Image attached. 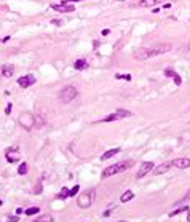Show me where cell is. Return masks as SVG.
<instances>
[{"label":"cell","mask_w":190,"mask_h":222,"mask_svg":"<svg viewBox=\"0 0 190 222\" xmlns=\"http://www.w3.org/2000/svg\"><path fill=\"white\" fill-rule=\"evenodd\" d=\"M169 50H171L169 43H160V45H155V47H150V48H139L134 53V58L139 59V61H145L149 58H153V56H158V54L168 53Z\"/></svg>","instance_id":"6da1fadb"},{"label":"cell","mask_w":190,"mask_h":222,"mask_svg":"<svg viewBox=\"0 0 190 222\" xmlns=\"http://www.w3.org/2000/svg\"><path fill=\"white\" fill-rule=\"evenodd\" d=\"M134 166V161L133 160H126V161H118V163H114L110 166H107V168L102 171V177H110V176H115L118 173H123L129 168Z\"/></svg>","instance_id":"7a4b0ae2"},{"label":"cell","mask_w":190,"mask_h":222,"mask_svg":"<svg viewBox=\"0 0 190 222\" xmlns=\"http://www.w3.org/2000/svg\"><path fill=\"white\" fill-rule=\"evenodd\" d=\"M77 88L75 86H72V85H69V86H64L62 88V91L59 93V99H61V102H64V104H67V102H71V101H74L75 98H77Z\"/></svg>","instance_id":"3957f363"},{"label":"cell","mask_w":190,"mask_h":222,"mask_svg":"<svg viewBox=\"0 0 190 222\" xmlns=\"http://www.w3.org/2000/svg\"><path fill=\"white\" fill-rule=\"evenodd\" d=\"M93 197H94V190H86L83 193H80L78 198H77V205L78 208H81V210H85V208H90L91 206V201H93Z\"/></svg>","instance_id":"277c9868"},{"label":"cell","mask_w":190,"mask_h":222,"mask_svg":"<svg viewBox=\"0 0 190 222\" xmlns=\"http://www.w3.org/2000/svg\"><path fill=\"white\" fill-rule=\"evenodd\" d=\"M126 117H131V112L129 110H125V109H118L117 112H112L105 115L104 118H101V121H117V120H123Z\"/></svg>","instance_id":"5b68a950"},{"label":"cell","mask_w":190,"mask_h":222,"mask_svg":"<svg viewBox=\"0 0 190 222\" xmlns=\"http://www.w3.org/2000/svg\"><path fill=\"white\" fill-rule=\"evenodd\" d=\"M19 125L24 130H32L35 126V117L29 112H24L19 115Z\"/></svg>","instance_id":"8992f818"},{"label":"cell","mask_w":190,"mask_h":222,"mask_svg":"<svg viewBox=\"0 0 190 222\" xmlns=\"http://www.w3.org/2000/svg\"><path fill=\"white\" fill-rule=\"evenodd\" d=\"M153 168H155V163H153V161H144V163H141L139 171H138V174H136V177H138V179H142L145 174L152 173Z\"/></svg>","instance_id":"52a82bcc"},{"label":"cell","mask_w":190,"mask_h":222,"mask_svg":"<svg viewBox=\"0 0 190 222\" xmlns=\"http://www.w3.org/2000/svg\"><path fill=\"white\" fill-rule=\"evenodd\" d=\"M35 81H37V80H35V77H34L32 74H27V75H22V77L18 78V85H19L21 88H29V86L34 85Z\"/></svg>","instance_id":"ba28073f"},{"label":"cell","mask_w":190,"mask_h":222,"mask_svg":"<svg viewBox=\"0 0 190 222\" xmlns=\"http://www.w3.org/2000/svg\"><path fill=\"white\" fill-rule=\"evenodd\" d=\"M5 158L8 163H16L19 160V152L15 149H7L5 150Z\"/></svg>","instance_id":"9c48e42d"},{"label":"cell","mask_w":190,"mask_h":222,"mask_svg":"<svg viewBox=\"0 0 190 222\" xmlns=\"http://www.w3.org/2000/svg\"><path fill=\"white\" fill-rule=\"evenodd\" d=\"M51 10L58 11V13H72L75 10V7L74 5H62V3H59V5H51Z\"/></svg>","instance_id":"30bf717a"},{"label":"cell","mask_w":190,"mask_h":222,"mask_svg":"<svg viewBox=\"0 0 190 222\" xmlns=\"http://www.w3.org/2000/svg\"><path fill=\"white\" fill-rule=\"evenodd\" d=\"M173 166L179 170H185V168H190V158H176L173 161Z\"/></svg>","instance_id":"8fae6325"},{"label":"cell","mask_w":190,"mask_h":222,"mask_svg":"<svg viewBox=\"0 0 190 222\" xmlns=\"http://www.w3.org/2000/svg\"><path fill=\"white\" fill-rule=\"evenodd\" d=\"M13 72H15V66L13 64H3L2 67H0V74H2L5 78H10L13 75Z\"/></svg>","instance_id":"7c38bea8"},{"label":"cell","mask_w":190,"mask_h":222,"mask_svg":"<svg viewBox=\"0 0 190 222\" xmlns=\"http://www.w3.org/2000/svg\"><path fill=\"white\" fill-rule=\"evenodd\" d=\"M121 149L120 147H115V149H110V150H107V152H104V154L101 155V160L102 161H105V160H109V158H112V157H115L118 152H120Z\"/></svg>","instance_id":"4fadbf2b"},{"label":"cell","mask_w":190,"mask_h":222,"mask_svg":"<svg viewBox=\"0 0 190 222\" xmlns=\"http://www.w3.org/2000/svg\"><path fill=\"white\" fill-rule=\"evenodd\" d=\"M171 166H173V161L171 163H161V165L157 166V168H153V173L155 174H163V173H166Z\"/></svg>","instance_id":"5bb4252c"},{"label":"cell","mask_w":190,"mask_h":222,"mask_svg":"<svg viewBox=\"0 0 190 222\" xmlns=\"http://www.w3.org/2000/svg\"><path fill=\"white\" fill-rule=\"evenodd\" d=\"M86 67H88V61L86 59H77L74 62V69H75V71H83V69H86Z\"/></svg>","instance_id":"9a60e30c"},{"label":"cell","mask_w":190,"mask_h":222,"mask_svg":"<svg viewBox=\"0 0 190 222\" xmlns=\"http://www.w3.org/2000/svg\"><path fill=\"white\" fill-rule=\"evenodd\" d=\"M161 2H165V0H139V5H141V7H149V8H152L153 5L161 3Z\"/></svg>","instance_id":"2e32d148"},{"label":"cell","mask_w":190,"mask_h":222,"mask_svg":"<svg viewBox=\"0 0 190 222\" xmlns=\"http://www.w3.org/2000/svg\"><path fill=\"white\" fill-rule=\"evenodd\" d=\"M133 198H134V193H133L131 190H126V192H123V193H121L120 201H121V203H126V201H131Z\"/></svg>","instance_id":"e0dca14e"},{"label":"cell","mask_w":190,"mask_h":222,"mask_svg":"<svg viewBox=\"0 0 190 222\" xmlns=\"http://www.w3.org/2000/svg\"><path fill=\"white\" fill-rule=\"evenodd\" d=\"M190 208L187 206V205H184V206H181V208H178V210H174V211H171L168 216L169 217H174V216H178V214H181V213H184V211H188Z\"/></svg>","instance_id":"ac0fdd59"},{"label":"cell","mask_w":190,"mask_h":222,"mask_svg":"<svg viewBox=\"0 0 190 222\" xmlns=\"http://www.w3.org/2000/svg\"><path fill=\"white\" fill-rule=\"evenodd\" d=\"M32 222H53V216L51 214H42V216H38L35 220Z\"/></svg>","instance_id":"d6986e66"},{"label":"cell","mask_w":190,"mask_h":222,"mask_svg":"<svg viewBox=\"0 0 190 222\" xmlns=\"http://www.w3.org/2000/svg\"><path fill=\"white\" fill-rule=\"evenodd\" d=\"M38 213H40V208H38V206H31V208H27V210L24 211L26 216H35V214H38Z\"/></svg>","instance_id":"ffe728a7"},{"label":"cell","mask_w":190,"mask_h":222,"mask_svg":"<svg viewBox=\"0 0 190 222\" xmlns=\"http://www.w3.org/2000/svg\"><path fill=\"white\" fill-rule=\"evenodd\" d=\"M27 171H29V165H27L26 161H24V163H21V165L18 166V174H19V176L27 174Z\"/></svg>","instance_id":"44dd1931"},{"label":"cell","mask_w":190,"mask_h":222,"mask_svg":"<svg viewBox=\"0 0 190 222\" xmlns=\"http://www.w3.org/2000/svg\"><path fill=\"white\" fill-rule=\"evenodd\" d=\"M69 190H71V189L62 187V190H61V192L58 193V195H56V198H62V200H64V198H67V197H69Z\"/></svg>","instance_id":"7402d4cb"},{"label":"cell","mask_w":190,"mask_h":222,"mask_svg":"<svg viewBox=\"0 0 190 222\" xmlns=\"http://www.w3.org/2000/svg\"><path fill=\"white\" fill-rule=\"evenodd\" d=\"M18 220H19L18 216H5L2 219V222H18Z\"/></svg>","instance_id":"603a6c76"},{"label":"cell","mask_w":190,"mask_h":222,"mask_svg":"<svg viewBox=\"0 0 190 222\" xmlns=\"http://www.w3.org/2000/svg\"><path fill=\"white\" fill-rule=\"evenodd\" d=\"M43 125H45V120H43L42 117H35V126H37V128H42Z\"/></svg>","instance_id":"cb8c5ba5"},{"label":"cell","mask_w":190,"mask_h":222,"mask_svg":"<svg viewBox=\"0 0 190 222\" xmlns=\"http://www.w3.org/2000/svg\"><path fill=\"white\" fill-rule=\"evenodd\" d=\"M78 190H80V185H75V187H72V189L69 190V197H75L77 193H78Z\"/></svg>","instance_id":"d4e9b609"},{"label":"cell","mask_w":190,"mask_h":222,"mask_svg":"<svg viewBox=\"0 0 190 222\" xmlns=\"http://www.w3.org/2000/svg\"><path fill=\"white\" fill-rule=\"evenodd\" d=\"M163 74H165V77H171V78L176 75V72L173 71V69H165V72H163Z\"/></svg>","instance_id":"484cf974"},{"label":"cell","mask_w":190,"mask_h":222,"mask_svg":"<svg viewBox=\"0 0 190 222\" xmlns=\"http://www.w3.org/2000/svg\"><path fill=\"white\" fill-rule=\"evenodd\" d=\"M173 80H174V83H176L178 86H179L181 83H182V78H181V75H179V74H176V75L173 77Z\"/></svg>","instance_id":"4316f807"},{"label":"cell","mask_w":190,"mask_h":222,"mask_svg":"<svg viewBox=\"0 0 190 222\" xmlns=\"http://www.w3.org/2000/svg\"><path fill=\"white\" fill-rule=\"evenodd\" d=\"M72 2H80V0H62V5H72Z\"/></svg>","instance_id":"83f0119b"},{"label":"cell","mask_w":190,"mask_h":222,"mask_svg":"<svg viewBox=\"0 0 190 222\" xmlns=\"http://www.w3.org/2000/svg\"><path fill=\"white\" fill-rule=\"evenodd\" d=\"M117 78H125V80H131V75H121V74H117Z\"/></svg>","instance_id":"f1b7e54d"},{"label":"cell","mask_w":190,"mask_h":222,"mask_svg":"<svg viewBox=\"0 0 190 222\" xmlns=\"http://www.w3.org/2000/svg\"><path fill=\"white\" fill-rule=\"evenodd\" d=\"M34 193H42V184H37V187H35Z\"/></svg>","instance_id":"f546056e"},{"label":"cell","mask_w":190,"mask_h":222,"mask_svg":"<svg viewBox=\"0 0 190 222\" xmlns=\"http://www.w3.org/2000/svg\"><path fill=\"white\" fill-rule=\"evenodd\" d=\"M11 109H13V106H11V104H8V106H7V109H5V114H7V115H10V114H11Z\"/></svg>","instance_id":"4dcf8cb0"},{"label":"cell","mask_w":190,"mask_h":222,"mask_svg":"<svg viewBox=\"0 0 190 222\" xmlns=\"http://www.w3.org/2000/svg\"><path fill=\"white\" fill-rule=\"evenodd\" d=\"M51 22H53L54 26H61V21H59V19H53Z\"/></svg>","instance_id":"1f68e13d"},{"label":"cell","mask_w":190,"mask_h":222,"mask_svg":"<svg viewBox=\"0 0 190 222\" xmlns=\"http://www.w3.org/2000/svg\"><path fill=\"white\" fill-rule=\"evenodd\" d=\"M109 34H110V31H109V29H104V31H102V35H109Z\"/></svg>","instance_id":"d6a6232c"},{"label":"cell","mask_w":190,"mask_h":222,"mask_svg":"<svg viewBox=\"0 0 190 222\" xmlns=\"http://www.w3.org/2000/svg\"><path fill=\"white\" fill-rule=\"evenodd\" d=\"M102 216H104V217H107V216H110V210H107V211H105V213H104Z\"/></svg>","instance_id":"836d02e7"},{"label":"cell","mask_w":190,"mask_h":222,"mask_svg":"<svg viewBox=\"0 0 190 222\" xmlns=\"http://www.w3.org/2000/svg\"><path fill=\"white\" fill-rule=\"evenodd\" d=\"M184 200H190V190L187 192V195H185V198H184Z\"/></svg>","instance_id":"e575fe53"},{"label":"cell","mask_w":190,"mask_h":222,"mask_svg":"<svg viewBox=\"0 0 190 222\" xmlns=\"http://www.w3.org/2000/svg\"><path fill=\"white\" fill-rule=\"evenodd\" d=\"M187 213H188V214H187V220H188V222H190V210H188V211H187Z\"/></svg>","instance_id":"d590c367"},{"label":"cell","mask_w":190,"mask_h":222,"mask_svg":"<svg viewBox=\"0 0 190 222\" xmlns=\"http://www.w3.org/2000/svg\"><path fill=\"white\" fill-rule=\"evenodd\" d=\"M187 50H188V51H190V43H188V45H187Z\"/></svg>","instance_id":"8d00e7d4"},{"label":"cell","mask_w":190,"mask_h":222,"mask_svg":"<svg viewBox=\"0 0 190 222\" xmlns=\"http://www.w3.org/2000/svg\"><path fill=\"white\" fill-rule=\"evenodd\" d=\"M2 203H3V201H2V200H0V206H2Z\"/></svg>","instance_id":"74e56055"},{"label":"cell","mask_w":190,"mask_h":222,"mask_svg":"<svg viewBox=\"0 0 190 222\" xmlns=\"http://www.w3.org/2000/svg\"><path fill=\"white\" fill-rule=\"evenodd\" d=\"M117 222H125V220H117Z\"/></svg>","instance_id":"f35d334b"}]
</instances>
